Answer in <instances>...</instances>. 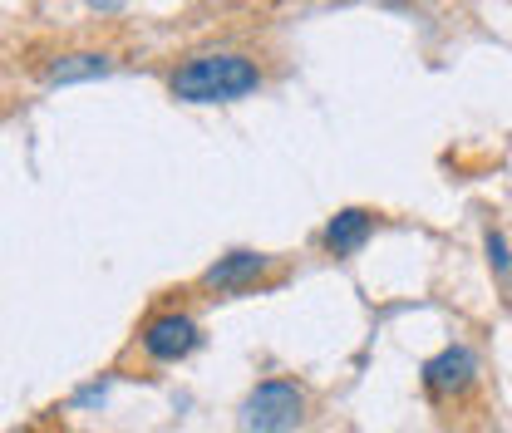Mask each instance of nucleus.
Wrapping results in <instances>:
<instances>
[{"instance_id": "nucleus-1", "label": "nucleus", "mask_w": 512, "mask_h": 433, "mask_svg": "<svg viewBox=\"0 0 512 433\" xmlns=\"http://www.w3.org/2000/svg\"><path fill=\"white\" fill-rule=\"evenodd\" d=\"M266 89V64L247 50H202L168 74L178 104H237Z\"/></svg>"}, {"instance_id": "nucleus-2", "label": "nucleus", "mask_w": 512, "mask_h": 433, "mask_svg": "<svg viewBox=\"0 0 512 433\" xmlns=\"http://www.w3.org/2000/svg\"><path fill=\"white\" fill-rule=\"evenodd\" d=\"M311 424V389L296 374L256 379L237 409V433H301Z\"/></svg>"}, {"instance_id": "nucleus-3", "label": "nucleus", "mask_w": 512, "mask_h": 433, "mask_svg": "<svg viewBox=\"0 0 512 433\" xmlns=\"http://www.w3.org/2000/svg\"><path fill=\"white\" fill-rule=\"evenodd\" d=\"M286 276L281 256L271 251H256V247H237L227 256H217L202 276H197V291L202 296H247V291H266Z\"/></svg>"}, {"instance_id": "nucleus-4", "label": "nucleus", "mask_w": 512, "mask_h": 433, "mask_svg": "<svg viewBox=\"0 0 512 433\" xmlns=\"http://www.w3.org/2000/svg\"><path fill=\"white\" fill-rule=\"evenodd\" d=\"M419 384L434 404H463L468 394H478L483 384V360L468 340H448L439 355H429L419 365Z\"/></svg>"}, {"instance_id": "nucleus-5", "label": "nucleus", "mask_w": 512, "mask_h": 433, "mask_svg": "<svg viewBox=\"0 0 512 433\" xmlns=\"http://www.w3.org/2000/svg\"><path fill=\"white\" fill-rule=\"evenodd\" d=\"M197 345H202V325H197V315H188V310H178V306L153 310L138 325V350L153 365H178V360H188Z\"/></svg>"}, {"instance_id": "nucleus-6", "label": "nucleus", "mask_w": 512, "mask_h": 433, "mask_svg": "<svg viewBox=\"0 0 512 433\" xmlns=\"http://www.w3.org/2000/svg\"><path fill=\"white\" fill-rule=\"evenodd\" d=\"M375 232H380V212L375 207H340V212L325 217L316 247L330 261H350V256H360V251L375 242Z\"/></svg>"}, {"instance_id": "nucleus-7", "label": "nucleus", "mask_w": 512, "mask_h": 433, "mask_svg": "<svg viewBox=\"0 0 512 433\" xmlns=\"http://www.w3.org/2000/svg\"><path fill=\"white\" fill-rule=\"evenodd\" d=\"M109 55L104 50H74V55H60V60L45 69L50 84H74V79H94V74H109Z\"/></svg>"}, {"instance_id": "nucleus-8", "label": "nucleus", "mask_w": 512, "mask_h": 433, "mask_svg": "<svg viewBox=\"0 0 512 433\" xmlns=\"http://www.w3.org/2000/svg\"><path fill=\"white\" fill-rule=\"evenodd\" d=\"M483 251H488V266H493V276L503 281V291H512V247H508V237H503L498 227H488V232H483Z\"/></svg>"}]
</instances>
